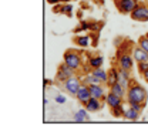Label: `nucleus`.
<instances>
[{
	"label": "nucleus",
	"mask_w": 148,
	"mask_h": 125,
	"mask_svg": "<svg viewBox=\"0 0 148 125\" xmlns=\"http://www.w3.org/2000/svg\"><path fill=\"white\" fill-rule=\"evenodd\" d=\"M98 34H100V33H94V31H91V33H90V36H91V46H92V47H97V44H98Z\"/></svg>",
	"instance_id": "a878e982"
},
{
	"label": "nucleus",
	"mask_w": 148,
	"mask_h": 125,
	"mask_svg": "<svg viewBox=\"0 0 148 125\" xmlns=\"http://www.w3.org/2000/svg\"><path fill=\"white\" fill-rule=\"evenodd\" d=\"M63 13H64L66 16L71 17V16H73V6L69 4V3H63Z\"/></svg>",
	"instance_id": "b1692460"
},
{
	"label": "nucleus",
	"mask_w": 148,
	"mask_h": 125,
	"mask_svg": "<svg viewBox=\"0 0 148 125\" xmlns=\"http://www.w3.org/2000/svg\"><path fill=\"white\" fill-rule=\"evenodd\" d=\"M124 112H125V109H124V105H123V104H121V105H117V107L111 108V114H112L115 118L124 117Z\"/></svg>",
	"instance_id": "4be33fe9"
},
{
	"label": "nucleus",
	"mask_w": 148,
	"mask_h": 125,
	"mask_svg": "<svg viewBox=\"0 0 148 125\" xmlns=\"http://www.w3.org/2000/svg\"><path fill=\"white\" fill-rule=\"evenodd\" d=\"M128 70H124V68H121V67H118V83L123 85V87H125V88H128V84H130V80H131V75H130Z\"/></svg>",
	"instance_id": "f8f14e48"
},
{
	"label": "nucleus",
	"mask_w": 148,
	"mask_h": 125,
	"mask_svg": "<svg viewBox=\"0 0 148 125\" xmlns=\"http://www.w3.org/2000/svg\"><path fill=\"white\" fill-rule=\"evenodd\" d=\"M91 72L95 75V77H98V78L101 80V83H103V84H106V83H107L108 72L106 71V70H103V68H95V70H92Z\"/></svg>",
	"instance_id": "412c9836"
},
{
	"label": "nucleus",
	"mask_w": 148,
	"mask_h": 125,
	"mask_svg": "<svg viewBox=\"0 0 148 125\" xmlns=\"http://www.w3.org/2000/svg\"><path fill=\"white\" fill-rule=\"evenodd\" d=\"M132 57L137 63H141V61H147L148 60V53L145 50H143L138 44L132 47Z\"/></svg>",
	"instance_id": "9b49d317"
},
{
	"label": "nucleus",
	"mask_w": 148,
	"mask_h": 125,
	"mask_svg": "<svg viewBox=\"0 0 148 125\" xmlns=\"http://www.w3.org/2000/svg\"><path fill=\"white\" fill-rule=\"evenodd\" d=\"M107 102L106 101H103V100H98V98H94V97H91L90 100H88V102L84 105L86 107V109L88 111V112H97V111H100L101 108L104 107Z\"/></svg>",
	"instance_id": "1a4fd4ad"
},
{
	"label": "nucleus",
	"mask_w": 148,
	"mask_h": 125,
	"mask_svg": "<svg viewBox=\"0 0 148 125\" xmlns=\"http://www.w3.org/2000/svg\"><path fill=\"white\" fill-rule=\"evenodd\" d=\"M90 23H91V21H86V20H83V21L80 23V24H81V26H80V27H81V30H83V31L90 30Z\"/></svg>",
	"instance_id": "bb28decb"
},
{
	"label": "nucleus",
	"mask_w": 148,
	"mask_h": 125,
	"mask_svg": "<svg viewBox=\"0 0 148 125\" xmlns=\"http://www.w3.org/2000/svg\"><path fill=\"white\" fill-rule=\"evenodd\" d=\"M81 84H83L81 78L77 77V75H74V77L69 78L67 81L63 83V87H64V89H66L70 95H77V92H78V89L81 87Z\"/></svg>",
	"instance_id": "0eeeda50"
},
{
	"label": "nucleus",
	"mask_w": 148,
	"mask_h": 125,
	"mask_svg": "<svg viewBox=\"0 0 148 125\" xmlns=\"http://www.w3.org/2000/svg\"><path fill=\"white\" fill-rule=\"evenodd\" d=\"M103 64H104V58H103L101 55H90V58H88V66L91 67L92 70L101 68Z\"/></svg>",
	"instance_id": "dca6fc26"
},
{
	"label": "nucleus",
	"mask_w": 148,
	"mask_h": 125,
	"mask_svg": "<svg viewBox=\"0 0 148 125\" xmlns=\"http://www.w3.org/2000/svg\"><path fill=\"white\" fill-rule=\"evenodd\" d=\"M56 101H57L58 104H64V102H66V98H64L63 95H57V97H56Z\"/></svg>",
	"instance_id": "c85d7f7f"
},
{
	"label": "nucleus",
	"mask_w": 148,
	"mask_h": 125,
	"mask_svg": "<svg viewBox=\"0 0 148 125\" xmlns=\"http://www.w3.org/2000/svg\"><path fill=\"white\" fill-rule=\"evenodd\" d=\"M140 111H137L135 108L130 107L128 109H125V112H124V118L125 120H130V121H137L138 118H140Z\"/></svg>",
	"instance_id": "a211bd4d"
},
{
	"label": "nucleus",
	"mask_w": 148,
	"mask_h": 125,
	"mask_svg": "<svg viewBox=\"0 0 148 125\" xmlns=\"http://www.w3.org/2000/svg\"><path fill=\"white\" fill-rule=\"evenodd\" d=\"M53 13H63V3H58L53 6Z\"/></svg>",
	"instance_id": "cd10ccee"
},
{
	"label": "nucleus",
	"mask_w": 148,
	"mask_h": 125,
	"mask_svg": "<svg viewBox=\"0 0 148 125\" xmlns=\"http://www.w3.org/2000/svg\"><path fill=\"white\" fill-rule=\"evenodd\" d=\"M147 6H148V3H147Z\"/></svg>",
	"instance_id": "72a5a7b5"
},
{
	"label": "nucleus",
	"mask_w": 148,
	"mask_h": 125,
	"mask_svg": "<svg viewBox=\"0 0 148 125\" xmlns=\"http://www.w3.org/2000/svg\"><path fill=\"white\" fill-rule=\"evenodd\" d=\"M104 20H94L90 23V31H94V33H100L104 27Z\"/></svg>",
	"instance_id": "6ab92c4d"
},
{
	"label": "nucleus",
	"mask_w": 148,
	"mask_h": 125,
	"mask_svg": "<svg viewBox=\"0 0 148 125\" xmlns=\"http://www.w3.org/2000/svg\"><path fill=\"white\" fill-rule=\"evenodd\" d=\"M74 75H77V71L71 68L69 64H66L64 61L58 66L57 68V72H56V81H60V83H64L67 81L69 78H71Z\"/></svg>",
	"instance_id": "7ed1b4c3"
},
{
	"label": "nucleus",
	"mask_w": 148,
	"mask_h": 125,
	"mask_svg": "<svg viewBox=\"0 0 148 125\" xmlns=\"http://www.w3.org/2000/svg\"><path fill=\"white\" fill-rule=\"evenodd\" d=\"M87 112H88V111H87L86 108L77 111V112H75V117H74L75 122H84V121H88V114H87Z\"/></svg>",
	"instance_id": "aec40b11"
},
{
	"label": "nucleus",
	"mask_w": 148,
	"mask_h": 125,
	"mask_svg": "<svg viewBox=\"0 0 148 125\" xmlns=\"http://www.w3.org/2000/svg\"><path fill=\"white\" fill-rule=\"evenodd\" d=\"M88 88H90V92H91V97L106 101L107 94L104 92V88H103V85H101V84H90V85H88Z\"/></svg>",
	"instance_id": "9d476101"
},
{
	"label": "nucleus",
	"mask_w": 148,
	"mask_h": 125,
	"mask_svg": "<svg viewBox=\"0 0 148 125\" xmlns=\"http://www.w3.org/2000/svg\"><path fill=\"white\" fill-rule=\"evenodd\" d=\"M73 41L78 47H88L91 44V36L90 34H87V36H75L73 38Z\"/></svg>",
	"instance_id": "2eb2a0df"
},
{
	"label": "nucleus",
	"mask_w": 148,
	"mask_h": 125,
	"mask_svg": "<svg viewBox=\"0 0 148 125\" xmlns=\"http://www.w3.org/2000/svg\"><path fill=\"white\" fill-rule=\"evenodd\" d=\"M115 83H118V68H115V67H111L110 70H108V78H107V83H106V85L110 88L111 85H114Z\"/></svg>",
	"instance_id": "4468645a"
},
{
	"label": "nucleus",
	"mask_w": 148,
	"mask_h": 125,
	"mask_svg": "<svg viewBox=\"0 0 148 125\" xmlns=\"http://www.w3.org/2000/svg\"><path fill=\"white\" fill-rule=\"evenodd\" d=\"M69 1H71V0H61V3H69Z\"/></svg>",
	"instance_id": "2f4dec72"
},
{
	"label": "nucleus",
	"mask_w": 148,
	"mask_h": 125,
	"mask_svg": "<svg viewBox=\"0 0 148 125\" xmlns=\"http://www.w3.org/2000/svg\"><path fill=\"white\" fill-rule=\"evenodd\" d=\"M148 94L147 89L144 88L141 84H138L135 80H130L128 88H127V102H138L143 107L147 105Z\"/></svg>",
	"instance_id": "f257e3e1"
},
{
	"label": "nucleus",
	"mask_w": 148,
	"mask_h": 125,
	"mask_svg": "<svg viewBox=\"0 0 148 125\" xmlns=\"http://www.w3.org/2000/svg\"><path fill=\"white\" fill-rule=\"evenodd\" d=\"M110 91L111 92H114L115 95H118V97H123V98L127 95V88H125V87H123L120 83H115L114 85H111Z\"/></svg>",
	"instance_id": "f3484780"
},
{
	"label": "nucleus",
	"mask_w": 148,
	"mask_h": 125,
	"mask_svg": "<svg viewBox=\"0 0 148 125\" xmlns=\"http://www.w3.org/2000/svg\"><path fill=\"white\" fill-rule=\"evenodd\" d=\"M131 18L135 21H141V23H147L148 21V6L145 3H140L132 12H131Z\"/></svg>",
	"instance_id": "39448f33"
},
{
	"label": "nucleus",
	"mask_w": 148,
	"mask_h": 125,
	"mask_svg": "<svg viewBox=\"0 0 148 125\" xmlns=\"http://www.w3.org/2000/svg\"><path fill=\"white\" fill-rule=\"evenodd\" d=\"M137 44H138L143 50H145V51L148 53V37H147V34H145V36H140L138 37Z\"/></svg>",
	"instance_id": "5701e85b"
},
{
	"label": "nucleus",
	"mask_w": 148,
	"mask_h": 125,
	"mask_svg": "<svg viewBox=\"0 0 148 125\" xmlns=\"http://www.w3.org/2000/svg\"><path fill=\"white\" fill-rule=\"evenodd\" d=\"M47 3H49V4H51V6H54V4L61 3V0H47Z\"/></svg>",
	"instance_id": "c756f323"
},
{
	"label": "nucleus",
	"mask_w": 148,
	"mask_h": 125,
	"mask_svg": "<svg viewBox=\"0 0 148 125\" xmlns=\"http://www.w3.org/2000/svg\"><path fill=\"white\" fill-rule=\"evenodd\" d=\"M137 66H138V72H140V75H143V74L148 70V60H147V61L137 63Z\"/></svg>",
	"instance_id": "393cba45"
},
{
	"label": "nucleus",
	"mask_w": 148,
	"mask_h": 125,
	"mask_svg": "<svg viewBox=\"0 0 148 125\" xmlns=\"http://www.w3.org/2000/svg\"><path fill=\"white\" fill-rule=\"evenodd\" d=\"M117 10L121 14H131V12L140 4L138 0H114Z\"/></svg>",
	"instance_id": "20e7f679"
},
{
	"label": "nucleus",
	"mask_w": 148,
	"mask_h": 125,
	"mask_svg": "<svg viewBox=\"0 0 148 125\" xmlns=\"http://www.w3.org/2000/svg\"><path fill=\"white\" fill-rule=\"evenodd\" d=\"M141 77H143V78H144L145 81H148V70H147V71H145V72H144V74H143Z\"/></svg>",
	"instance_id": "7c9ffc66"
},
{
	"label": "nucleus",
	"mask_w": 148,
	"mask_h": 125,
	"mask_svg": "<svg viewBox=\"0 0 148 125\" xmlns=\"http://www.w3.org/2000/svg\"><path fill=\"white\" fill-rule=\"evenodd\" d=\"M147 37H148V33H147Z\"/></svg>",
	"instance_id": "473e14b6"
},
{
	"label": "nucleus",
	"mask_w": 148,
	"mask_h": 125,
	"mask_svg": "<svg viewBox=\"0 0 148 125\" xmlns=\"http://www.w3.org/2000/svg\"><path fill=\"white\" fill-rule=\"evenodd\" d=\"M75 98H77L83 105H86V104L88 102V100L91 98V92H90V88H88L87 84H81V87H80V89H78Z\"/></svg>",
	"instance_id": "6e6552de"
},
{
	"label": "nucleus",
	"mask_w": 148,
	"mask_h": 125,
	"mask_svg": "<svg viewBox=\"0 0 148 125\" xmlns=\"http://www.w3.org/2000/svg\"><path fill=\"white\" fill-rule=\"evenodd\" d=\"M117 63H118V67L131 71L132 70V64H134V57H131V53H128V51H120L118 50Z\"/></svg>",
	"instance_id": "423d86ee"
},
{
	"label": "nucleus",
	"mask_w": 148,
	"mask_h": 125,
	"mask_svg": "<svg viewBox=\"0 0 148 125\" xmlns=\"http://www.w3.org/2000/svg\"><path fill=\"white\" fill-rule=\"evenodd\" d=\"M123 97H118V95H115L114 92H108L107 94V97H106V102H107V105L110 108L112 107H117V105H121L123 104Z\"/></svg>",
	"instance_id": "ddd939ff"
},
{
	"label": "nucleus",
	"mask_w": 148,
	"mask_h": 125,
	"mask_svg": "<svg viewBox=\"0 0 148 125\" xmlns=\"http://www.w3.org/2000/svg\"><path fill=\"white\" fill-rule=\"evenodd\" d=\"M64 63L69 64L71 68H74L75 71L78 72L80 68H83V57H81V53L75 51V50H67L64 53Z\"/></svg>",
	"instance_id": "f03ea898"
}]
</instances>
